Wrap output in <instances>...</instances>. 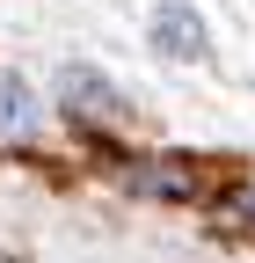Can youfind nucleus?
Returning a JSON list of instances; mask_svg holds the SVG:
<instances>
[{
  "label": "nucleus",
  "mask_w": 255,
  "mask_h": 263,
  "mask_svg": "<svg viewBox=\"0 0 255 263\" xmlns=\"http://www.w3.org/2000/svg\"><path fill=\"white\" fill-rule=\"evenodd\" d=\"M58 103H66V117H80V124H117V117H132V103H124V88L117 81H102L95 66H58Z\"/></svg>",
  "instance_id": "1"
},
{
  "label": "nucleus",
  "mask_w": 255,
  "mask_h": 263,
  "mask_svg": "<svg viewBox=\"0 0 255 263\" xmlns=\"http://www.w3.org/2000/svg\"><path fill=\"white\" fill-rule=\"evenodd\" d=\"M146 44L161 59H211V29H204V15L189 0H161L146 15Z\"/></svg>",
  "instance_id": "2"
},
{
  "label": "nucleus",
  "mask_w": 255,
  "mask_h": 263,
  "mask_svg": "<svg viewBox=\"0 0 255 263\" xmlns=\"http://www.w3.org/2000/svg\"><path fill=\"white\" fill-rule=\"evenodd\" d=\"M132 190H146V197H204V176L189 161H132Z\"/></svg>",
  "instance_id": "3"
},
{
  "label": "nucleus",
  "mask_w": 255,
  "mask_h": 263,
  "mask_svg": "<svg viewBox=\"0 0 255 263\" xmlns=\"http://www.w3.org/2000/svg\"><path fill=\"white\" fill-rule=\"evenodd\" d=\"M0 124H15V132L37 124V95H29V81H15V73H0Z\"/></svg>",
  "instance_id": "4"
}]
</instances>
